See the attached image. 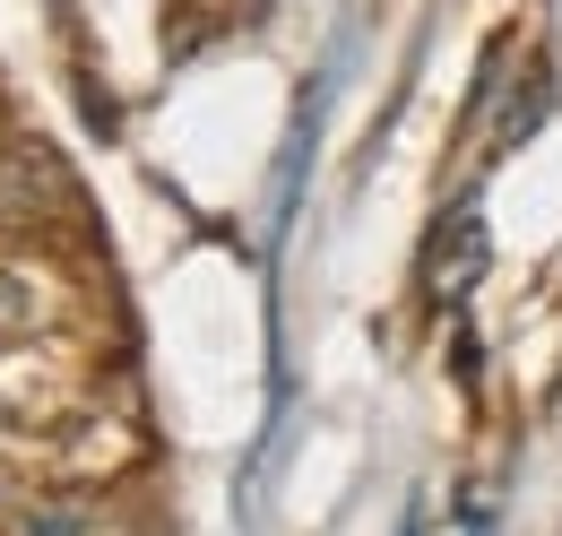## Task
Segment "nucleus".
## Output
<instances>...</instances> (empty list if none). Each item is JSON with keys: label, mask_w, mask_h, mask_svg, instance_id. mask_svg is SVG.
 I'll use <instances>...</instances> for the list:
<instances>
[{"label": "nucleus", "mask_w": 562, "mask_h": 536, "mask_svg": "<svg viewBox=\"0 0 562 536\" xmlns=\"http://www.w3.org/2000/svg\"><path fill=\"white\" fill-rule=\"evenodd\" d=\"M44 321H53V286H44L35 268H0V346L35 337Z\"/></svg>", "instance_id": "nucleus-1"}]
</instances>
